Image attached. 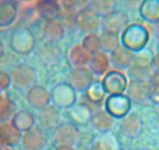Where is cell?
<instances>
[{"label":"cell","mask_w":159,"mask_h":150,"mask_svg":"<svg viewBox=\"0 0 159 150\" xmlns=\"http://www.w3.org/2000/svg\"><path fill=\"white\" fill-rule=\"evenodd\" d=\"M149 41V33L144 26L140 24L128 25L122 32L120 42L123 46L133 53H140Z\"/></svg>","instance_id":"cell-1"},{"label":"cell","mask_w":159,"mask_h":150,"mask_svg":"<svg viewBox=\"0 0 159 150\" xmlns=\"http://www.w3.org/2000/svg\"><path fill=\"white\" fill-rule=\"evenodd\" d=\"M35 45L34 35L27 27H18L12 34L10 47L17 54H29L33 51Z\"/></svg>","instance_id":"cell-2"},{"label":"cell","mask_w":159,"mask_h":150,"mask_svg":"<svg viewBox=\"0 0 159 150\" xmlns=\"http://www.w3.org/2000/svg\"><path fill=\"white\" fill-rule=\"evenodd\" d=\"M76 91L68 82H61L52 89L51 100L57 108L70 109L76 104Z\"/></svg>","instance_id":"cell-3"},{"label":"cell","mask_w":159,"mask_h":150,"mask_svg":"<svg viewBox=\"0 0 159 150\" xmlns=\"http://www.w3.org/2000/svg\"><path fill=\"white\" fill-rule=\"evenodd\" d=\"M131 100L126 94L109 95L105 101V110L113 118L123 119L131 109Z\"/></svg>","instance_id":"cell-4"},{"label":"cell","mask_w":159,"mask_h":150,"mask_svg":"<svg viewBox=\"0 0 159 150\" xmlns=\"http://www.w3.org/2000/svg\"><path fill=\"white\" fill-rule=\"evenodd\" d=\"M74 22L85 33H96L102 27V16L91 7H84L76 13Z\"/></svg>","instance_id":"cell-5"},{"label":"cell","mask_w":159,"mask_h":150,"mask_svg":"<svg viewBox=\"0 0 159 150\" xmlns=\"http://www.w3.org/2000/svg\"><path fill=\"white\" fill-rule=\"evenodd\" d=\"M152 58L140 53L138 55H135L132 64L128 68V74L130 80L147 81L151 77L152 74Z\"/></svg>","instance_id":"cell-6"},{"label":"cell","mask_w":159,"mask_h":150,"mask_svg":"<svg viewBox=\"0 0 159 150\" xmlns=\"http://www.w3.org/2000/svg\"><path fill=\"white\" fill-rule=\"evenodd\" d=\"M129 25L127 14L120 10H114L102 17V27L103 31L119 35Z\"/></svg>","instance_id":"cell-7"},{"label":"cell","mask_w":159,"mask_h":150,"mask_svg":"<svg viewBox=\"0 0 159 150\" xmlns=\"http://www.w3.org/2000/svg\"><path fill=\"white\" fill-rule=\"evenodd\" d=\"M128 83L126 75L117 70L108 72L102 82L105 93L108 95L122 94L126 90Z\"/></svg>","instance_id":"cell-8"},{"label":"cell","mask_w":159,"mask_h":150,"mask_svg":"<svg viewBox=\"0 0 159 150\" xmlns=\"http://www.w3.org/2000/svg\"><path fill=\"white\" fill-rule=\"evenodd\" d=\"M12 79L16 87L20 88H30L35 85L37 70L29 64H20L15 67L12 72Z\"/></svg>","instance_id":"cell-9"},{"label":"cell","mask_w":159,"mask_h":150,"mask_svg":"<svg viewBox=\"0 0 159 150\" xmlns=\"http://www.w3.org/2000/svg\"><path fill=\"white\" fill-rule=\"evenodd\" d=\"M126 91V96L134 103L144 104L151 101V87L148 81L130 80Z\"/></svg>","instance_id":"cell-10"},{"label":"cell","mask_w":159,"mask_h":150,"mask_svg":"<svg viewBox=\"0 0 159 150\" xmlns=\"http://www.w3.org/2000/svg\"><path fill=\"white\" fill-rule=\"evenodd\" d=\"M68 83L77 91H85L94 81V73L87 67H74L69 75Z\"/></svg>","instance_id":"cell-11"},{"label":"cell","mask_w":159,"mask_h":150,"mask_svg":"<svg viewBox=\"0 0 159 150\" xmlns=\"http://www.w3.org/2000/svg\"><path fill=\"white\" fill-rule=\"evenodd\" d=\"M27 101L29 105L35 110H42L50 105L51 93L45 87L34 85L27 92Z\"/></svg>","instance_id":"cell-12"},{"label":"cell","mask_w":159,"mask_h":150,"mask_svg":"<svg viewBox=\"0 0 159 150\" xmlns=\"http://www.w3.org/2000/svg\"><path fill=\"white\" fill-rule=\"evenodd\" d=\"M80 138V131L77 126L73 123L59 124L55 129L54 139L58 145H66L73 146Z\"/></svg>","instance_id":"cell-13"},{"label":"cell","mask_w":159,"mask_h":150,"mask_svg":"<svg viewBox=\"0 0 159 150\" xmlns=\"http://www.w3.org/2000/svg\"><path fill=\"white\" fill-rule=\"evenodd\" d=\"M46 142L45 131L40 127H33L24 132L22 138L23 145L27 150H42Z\"/></svg>","instance_id":"cell-14"},{"label":"cell","mask_w":159,"mask_h":150,"mask_svg":"<svg viewBox=\"0 0 159 150\" xmlns=\"http://www.w3.org/2000/svg\"><path fill=\"white\" fill-rule=\"evenodd\" d=\"M120 131L127 138H137L143 131V120L137 114H129L122 120Z\"/></svg>","instance_id":"cell-15"},{"label":"cell","mask_w":159,"mask_h":150,"mask_svg":"<svg viewBox=\"0 0 159 150\" xmlns=\"http://www.w3.org/2000/svg\"><path fill=\"white\" fill-rule=\"evenodd\" d=\"M60 117L59 108L54 105H48V106L40 110L38 122L40 127L43 130H53L59 126Z\"/></svg>","instance_id":"cell-16"},{"label":"cell","mask_w":159,"mask_h":150,"mask_svg":"<svg viewBox=\"0 0 159 150\" xmlns=\"http://www.w3.org/2000/svg\"><path fill=\"white\" fill-rule=\"evenodd\" d=\"M105 94L106 93L102 87V82H94L92 85L85 91V102H83L90 107L94 114L95 112L98 111V108L102 105L105 99Z\"/></svg>","instance_id":"cell-17"},{"label":"cell","mask_w":159,"mask_h":150,"mask_svg":"<svg viewBox=\"0 0 159 150\" xmlns=\"http://www.w3.org/2000/svg\"><path fill=\"white\" fill-rule=\"evenodd\" d=\"M135 54L123 46H119L110 53V64L117 70L128 69L134 61Z\"/></svg>","instance_id":"cell-18"},{"label":"cell","mask_w":159,"mask_h":150,"mask_svg":"<svg viewBox=\"0 0 159 150\" xmlns=\"http://www.w3.org/2000/svg\"><path fill=\"white\" fill-rule=\"evenodd\" d=\"M65 30L62 23L56 19L47 20L43 28V37L45 42L56 44L63 39Z\"/></svg>","instance_id":"cell-19"},{"label":"cell","mask_w":159,"mask_h":150,"mask_svg":"<svg viewBox=\"0 0 159 150\" xmlns=\"http://www.w3.org/2000/svg\"><path fill=\"white\" fill-rule=\"evenodd\" d=\"M69 117L75 125H85L91 122L93 112L88 105L84 102L75 104L69 109Z\"/></svg>","instance_id":"cell-20"},{"label":"cell","mask_w":159,"mask_h":150,"mask_svg":"<svg viewBox=\"0 0 159 150\" xmlns=\"http://www.w3.org/2000/svg\"><path fill=\"white\" fill-rule=\"evenodd\" d=\"M139 11L140 16L147 22L159 23V0H143Z\"/></svg>","instance_id":"cell-21"},{"label":"cell","mask_w":159,"mask_h":150,"mask_svg":"<svg viewBox=\"0 0 159 150\" xmlns=\"http://www.w3.org/2000/svg\"><path fill=\"white\" fill-rule=\"evenodd\" d=\"M91 124L98 131L105 133L109 131L114 125V118L105 110H98L92 114Z\"/></svg>","instance_id":"cell-22"},{"label":"cell","mask_w":159,"mask_h":150,"mask_svg":"<svg viewBox=\"0 0 159 150\" xmlns=\"http://www.w3.org/2000/svg\"><path fill=\"white\" fill-rule=\"evenodd\" d=\"M89 69L94 74L103 75L108 71L110 66L109 56L104 52L100 51L91 55L89 63Z\"/></svg>","instance_id":"cell-23"},{"label":"cell","mask_w":159,"mask_h":150,"mask_svg":"<svg viewBox=\"0 0 159 150\" xmlns=\"http://www.w3.org/2000/svg\"><path fill=\"white\" fill-rule=\"evenodd\" d=\"M35 119L29 110H20L13 117L12 124L20 132H26L34 127Z\"/></svg>","instance_id":"cell-24"},{"label":"cell","mask_w":159,"mask_h":150,"mask_svg":"<svg viewBox=\"0 0 159 150\" xmlns=\"http://www.w3.org/2000/svg\"><path fill=\"white\" fill-rule=\"evenodd\" d=\"M61 52L59 47L53 43L45 42L38 49V56L41 60L46 64H53L58 62Z\"/></svg>","instance_id":"cell-25"},{"label":"cell","mask_w":159,"mask_h":150,"mask_svg":"<svg viewBox=\"0 0 159 150\" xmlns=\"http://www.w3.org/2000/svg\"><path fill=\"white\" fill-rule=\"evenodd\" d=\"M91 55L82 47L76 45L70 49V60L74 67H87L91 61Z\"/></svg>","instance_id":"cell-26"},{"label":"cell","mask_w":159,"mask_h":150,"mask_svg":"<svg viewBox=\"0 0 159 150\" xmlns=\"http://www.w3.org/2000/svg\"><path fill=\"white\" fill-rule=\"evenodd\" d=\"M17 9L13 2L6 1L0 2V27H7L14 22Z\"/></svg>","instance_id":"cell-27"},{"label":"cell","mask_w":159,"mask_h":150,"mask_svg":"<svg viewBox=\"0 0 159 150\" xmlns=\"http://www.w3.org/2000/svg\"><path fill=\"white\" fill-rule=\"evenodd\" d=\"M102 51L105 53H111L120 46V38L119 35L103 31L100 35Z\"/></svg>","instance_id":"cell-28"},{"label":"cell","mask_w":159,"mask_h":150,"mask_svg":"<svg viewBox=\"0 0 159 150\" xmlns=\"http://www.w3.org/2000/svg\"><path fill=\"white\" fill-rule=\"evenodd\" d=\"M117 0H91V7L101 16L116 10Z\"/></svg>","instance_id":"cell-29"},{"label":"cell","mask_w":159,"mask_h":150,"mask_svg":"<svg viewBox=\"0 0 159 150\" xmlns=\"http://www.w3.org/2000/svg\"><path fill=\"white\" fill-rule=\"evenodd\" d=\"M81 45L91 55L102 51L100 35H98L96 33L88 34L84 38Z\"/></svg>","instance_id":"cell-30"},{"label":"cell","mask_w":159,"mask_h":150,"mask_svg":"<svg viewBox=\"0 0 159 150\" xmlns=\"http://www.w3.org/2000/svg\"><path fill=\"white\" fill-rule=\"evenodd\" d=\"M40 14L47 20L56 19L59 13V6L55 0H44L38 6Z\"/></svg>","instance_id":"cell-31"},{"label":"cell","mask_w":159,"mask_h":150,"mask_svg":"<svg viewBox=\"0 0 159 150\" xmlns=\"http://www.w3.org/2000/svg\"><path fill=\"white\" fill-rule=\"evenodd\" d=\"M21 132L13 124L6 126L2 129V138L4 142L10 145H15L19 142Z\"/></svg>","instance_id":"cell-32"},{"label":"cell","mask_w":159,"mask_h":150,"mask_svg":"<svg viewBox=\"0 0 159 150\" xmlns=\"http://www.w3.org/2000/svg\"><path fill=\"white\" fill-rule=\"evenodd\" d=\"M151 87V101L156 105H159V72L154 71L150 77Z\"/></svg>","instance_id":"cell-33"},{"label":"cell","mask_w":159,"mask_h":150,"mask_svg":"<svg viewBox=\"0 0 159 150\" xmlns=\"http://www.w3.org/2000/svg\"><path fill=\"white\" fill-rule=\"evenodd\" d=\"M91 150H114L110 142L105 140H98L91 146Z\"/></svg>","instance_id":"cell-34"},{"label":"cell","mask_w":159,"mask_h":150,"mask_svg":"<svg viewBox=\"0 0 159 150\" xmlns=\"http://www.w3.org/2000/svg\"><path fill=\"white\" fill-rule=\"evenodd\" d=\"M152 68L154 71L159 72V53L152 58Z\"/></svg>","instance_id":"cell-35"},{"label":"cell","mask_w":159,"mask_h":150,"mask_svg":"<svg viewBox=\"0 0 159 150\" xmlns=\"http://www.w3.org/2000/svg\"><path fill=\"white\" fill-rule=\"evenodd\" d=\"M143 0H124L125 3L129 7H135L137 6L140 5Z\"/></svg>","instance_id":"cell-36"},{"label":"cell","mask_w":159,"mask_h":150,"mask_svg":"<svg viewBox=\"0 0 159 150\" xmlns=\"http://www.w3.org/2000/svg\"><path fill=\"white\" fill-rule=\"evenodd\" d=\"M55 150H76L72 145H58Z\"/></svg>","instance_id":"cell-37"},{"label":"cell","mask_w":159,"mask_h":150,"mask_svg":"<svg viewBox=\"0 0 159 150\" xmlns=\"http://www.w3.org/2000/svg\"><path fill=\"white\" fill-rule=\"evenodd\" d=\"M157 105V107H156V114H157V117H158L159 118V105Z\"/></svg>","instance_id":"cell-38"},{"label":"cell","mask_w":159,"mask_h":150,"mask_svg":"<svg viewBox=\"0 0 159 150\" xmlns=\"http://www.w3.org/2000/svg\"><path fill=\"white\" fill-rule=\"evenodd\" d=\"M157 35H158V38H159V27H158V30H157Z\"/></svg>","instance_id":"cell-39"},{"label":"cell","mask_w":159,"mask_h":150,"mask_svg":"<svg viewBox=\"0 0 159 150\" xmlns=\"http://www.w3.org/2000/svg\"><path fill=\"white\" fill-rule=\"evenodd\" d=\"M21 1H30V0H21Z\"/></svg>","instance_id":"cell-40"},{"label":"cell","mask_w":159,"mask_h":150,"mask_svg":"<svg viewBox=\"0 0 159 150\" xmlns=\"http://www.w3.org/2000/svg\"><path fill=\"white\" fill-rule=\"evenodd\" d=\"M122 150H128V149H122Z\"/></svg>","instance_id":"cell-41"}]
</instances>
